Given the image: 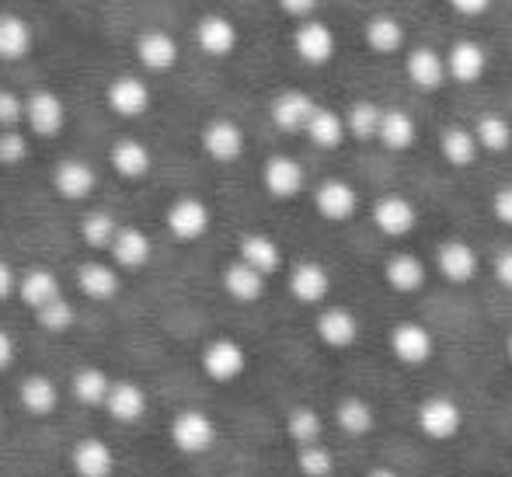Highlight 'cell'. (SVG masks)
Wrapping results in <instances>:
<instances>
[{"label": "cell", "instance_id": "obj_49", "mask_svg": "<svg viewBox=\"0 0 512 477\" xmlns=\"http://www.w3.org/2000/svg\"><path fill=\"white\" fill-rule=\"evenodd\" d=\"M276 4H279V11H283L286 18L307 21V18H314V11H317V4H321V0H276Z\"/></svg>", "mask_w": 512, "mask_h": 477}, {"label": "cell", "instance_id": "obj_19", "mask_svg": "<svg viewBox=\"0 0 512 477\" xmlns=\"http://www.w3.org/2000/svg\"><path fill=\"white\" fill-rule=\"evenodd\" d=\"M314 112H317V101L300 88L279 91L269 105V119L279 133H304L307 122L314 119Z\"/></svg>", "mask_w": 512, "mask_h": 477}, {"label": "cell", "instance_id": "obj_44", "mask_svg": "<svg viewBox=\"0 0 512 477\" xmlns=\"http://www.w3.org/2000/svg\"><path fill=\"white\" fill-rule=\"evenodd\" d=\"M297 471L304 477H335V453L324 443L300 446L297 450Z\"/></svg>", "mask_w": 512, "mask_h": 477}, {"label": "cell", "instance_id": "obj_29", "mask_svg": "<svg viewBox=\"0 0 512 477\" xmlns=\"http://www.w3.org/2000/svg\"><path fill=\"white\" fill-rule=\"evenodd\" d=\"M377 143L391 154H405L418 143V122L408 108H384V122H380Z\"/></svg>", "mask_w": 512, "mask_h": 477}, {"label": "cell", "instance_id": "obj_7", "mask_svg": "<svg viewBox=\"0 0 512 477\" xmlns=\"http://www.w3.org/2000/svg\"><path fill=\"white\" fill-rule=\"evenodd\" d=\"M199 366H203V373L213 383H234L248 370V352H244V345L237 342V338L223 335V338L206 342L203 356H199Z\"/></svg>", "mask_w": 512, "mask_h": 477}, {"label": "cell", "instance_id": "obj_53", "mask_svg": "<svg viewBox=\"0 0 512 477\" xmlns=\"http://www.w3.org/2000/svg\"><path fill=\"white\" fill-rule=\"evenodd\" d=\"M363 477H401V474L391 471V467H373V471H366Z\"/></svg>", "mask_w": 512, "mask_h": 477}, {"label": "cell", "instance_id": "obj_27", "mask_svg": "<svg viewBox=\"0 0 512 477\" xmlns=\"http://www.w3.org/2000/svg\"><path fill=\"white\" fill-rule=\"evenodd\" d=\"M439 154H443V161L450 164V168H457V171L474 168V164H478V154H481L474 129L471 126H457V122H453V126H446L443 133H439Z\"/></svg>", "mask_w": 512, "mask_h": 477}, {"label": "cell", "instance_id": "obj_50", "mask_svg": "<svg viewBox=\"0 0 512 477\" xmlns=\"http://www.w3.org/2000/svg\"><path fill=\"white\" fill-rule=\"evenodd\" d=\"M446 4H450L460 18H481V14L492 11L495 0H446Z\"/></svg>", "mask_w": 512, "mask_h": 477}, {"label": "cell", "instance_id": "obj_47", "mask_svg": "<svg viewBox=\"0 0 512 477\" xmlns=\"http://www.w3.org/2000/svg\"><path fill=\"white\" fill-rule=\"evenodd\" d=\"M492 216L502 227L512 230V185H502V189L492 195Z\"/></svg>", "mask_w": 512, "mask_h": 477}, {"label": "cell", "instance_id": "obj_25", "mask_svg": "<svg viewBox=\"0 0 512 477\" xmlns=\"http://www.w3.org/2000/svg\"><path fill=\"white\" fill-rule=\"evenodd\" d=\"M105 411L112 415V422L133 425L147 415V390L136 380H112V390L105 397Z\"/></svg>", "mask_w": 512, "mask_h": 477}, {"label": "cell", "instance_id": "obj_10", "mask_svg": "<svg viewBox=\"0 0 512 477\" xmlns=\"http://www.w3.org/2000/svg\"><path fill=\"white\" fill-rule=\"evenodd\" d=\"M25 126L28 133L42 136V140H53V136L63 133L67 126V105L56 91H32L25 98Z\"/></svg>", "mask_w": 512, "mask_h": 477}, {"label": "cell", "instance_id": "obj_54", "mask_svg": "<svg viewBox=\"0 0 512 477\" xmlns=\"http://www.w3.org/2000/svg\"><path fill=\"white\" fill-rule=\"evenodd\" d=\"M506 359H509V366H512V335L506 338Z\"/></svg>", "mask_w": 512, "mask_h": 477}, {"label": "cell", "instance_id": "obj_12", "mask_svg": "<svg viewBox=\"0 0 512 477\" xmlns=\"http://www.w3.org/2000/svg\"><path fill=\"white\" fill-rule=\"evenodd\" d=\"M359 189L345 178H324L314 189V209L328 223H349L359 213Z\"/></svg>", "mask_w": 512, "mask_h": 477}, {"label": "cell", "instance_id": "obj_31", "mask_svg": "<svg viewBox=\"0 0 512 477\" xmlns=\"http://www.w3.org/2000/svg\"><path fill=\"white\" fill-rule=\"evenodd\" d=\"M108 255H112V265H115V269L140 272L143 265L150 262V255H154V241H150V237L143 234L140 227H122Z\"/></svg>", "mask_w": 512, "mask_h": 477}, {"label": "cell", "instance_id": "obj_51", "mask_svg": "<svg viewBox=\"0 0 512 477\" xmlns=\"http://www.w3.org/2000/svg\"><path fill=\"white\" fill-rule=\"evenodd\" d=\"M14 356H18V349H14V335L7 328H0V373L11 370Z\"/></svg>", "mask_w": 512, "mask_h": 477}, {"label": "cell", "instance_id": "obj_11", "mask_svg": "<svg viewBox=\"0 0 512 477\" xmlns=\"http://www.w3.org/2000/svg\"><path fill=\"white\" fill-rule=\"evenodd\" d=\"M150 84L143 77H133V74H119L108 81L105 88V105L112 108L119 119H143L150 112Z\"/></svg>", "mask_w": 512, "mask_h": 477}, {"label": "cell", "instance_id": "obj_14", "mask_svg": "<svg viewBox=\"0 0 512 477\" xmlns=\"http://www.w3.org/2000/svg\"><path fill=\"white\" fill-rule=\"evenodd\" d=\"M244 129L237 126L234 119H227V115H216V119H209L203 126V150L209 161L216 164H234L241 161L244 154Z\"/></svg>", "mask_w": 512, "mask_h": 477}, {"label": "cell", "instance_id": "obj_23", "mask_svg": "<svg viewBox=\"0 0 512 477\" xmlns=\"http://www.w3.org/2000/svg\"><path fill=\"white\" fill-rule=\"evenodd\" d=\"M108 164H112L115 175L126 178V182H140V178H147L150 168H154V154H150L147 143L136 140V136H122V140H115L112 154H108Z\"/></svg>", "mask_w": 512, "mask_h": 477}, {"label": "cell", "instance_id": "obj_5", "mask_svg": "<svg viewBox=\"0 0 512 477\" xmlns=\"http://www.w3.org/2000/svg\"><path fill=\"white\" fill-rule=\"evenodd\" d=\"M293 53H297V60L307 63V67H324V63H331L338 53L335 28L317 18L300 21L297 32H293Z\"/></svg>", "mask_w": 512, "mask_h": 477}, {"label": "cell", "instance_id": "obj_42", "mask_svg": "<svg viewBox=\"0 0 512 477\" xmlns=\"http://www.w3.org/2000/svg\"><path fill=\"white\" fill-rule=\"evenodd\" d=\"M286 436H290L293 443H297V450H300V446L321 443V436H324V418L317 415L314 408L300 404V408H293L290 415H286Z\"/></svg>", "mask_w": 512, "mask_h": 477}, {"label": "cell", "instance_id": "obj_9", "mask_svg": "<svg viewBox=\"0 0 512 477\" xmlns=\"http://www.w3.org/2000/svg\"><path fill=\"white\" fill-rule=\"evenodd\" d=\"M436 272L450 286H471L474 279L481 276V258H478V251H474V244L460 241V237L443 241L436 251Z\"/></svg>", "mask_w": 512, "mask_h": 477}, {"label": "cell", "instance_id": "obj_15", "mask_svg": "<svg viewBox=\"0 0 512 477\" xmlns=\"http://www.w3.org/2000/svg\"><path fill=\"white\" fill-rule=\"evenodd\" d=\"M446 70H450L453 84H478L488 74V49L478 39H453V46L446 49Z\"/></svg>", "mask_w": 512, "mask_h": 477}, {"label": "cell", "instance_id": "obj_30", "mask_svg": "<svg viewBox=\"0 0 512 477\" xmlns=\"http://www.w3.org/2000/svg\"><path fill=\"white\" fill-rule=\"evenodd\" d=\"M265 286H269V279L251 265H244L241 258L223 265V293L234 303H258L265 296Z\"/></svg>", "mask_w": 512, "mask_h": 477}, {"label": "cell", "instance_id": "obj_38", "mask_svg": "<svg viewBox=\"0 0 512 477\" xmlns=\"http://www.w3.org/2000/svg\"><path fill=\"white\" fill-rule=\"evenodd\" d=\"M471 129L478 136L481 154H506L512 147V122L502 112H481Z\"/></svg>", "mask_w": 512, "mask_h": 477}, {"label": "cell", "instance_id": "obj_33", "mask_svg": "<svg viewBox=\"0 0 512 477\" xmlns=\"http://www.w3.org/2000/svg\"><path fill=\"white\" fill-rule=\"evenodd\" d=\"M18 296L21 303H25L28 310H39L46 307V303L60 300L63 296V286H60V276H56L53 269H42V265H35V269H28L25 276L18 279Z\"/></svg>", "mask_w": 512, "mask_h": 477}, {"label": "cell", "instance_id": "obj_32", "mask_svg": "<svg viewBox=\"0 0 512 477\" xmlns=\"http://www.w3.org/2000/svg\"><path fill=\"white\" fill-rule=\"evenodd\" d=\"M70 464H74V474L77 477H112L115 471V453L105 439H81L70 453Z\"/></svg>", "mask_w": 512, "mask_h": 477}, {"label": "cell", "instance_id": "obj_21", "mask_svg": "<svg viewBox=\"0 0 512 477\" xmlns=\"http://www.w3.org/2000/svg\"><path fill=\"white\" fill-rule=\"evenodd\" d=\"M237 42H241V32L237 25L227 18V14H203L196 25V46L203 49L213 60H227V56L237 53Z\"/></svg>", "mask_w": 512, "mask_h": 477}, {"label": "cell", "instance_id": "obj_18", "mask_svg": "<svg viewBox=\"0 0 512 477\" xmlns=\"http://www.w3.org/2000/svg\"><path fill=\"white\" fill-rule=\"evenodd\" d=\"M290 293L304 307H321L331 296V272L314 258H300L290 265Z\"/></svg>", "mask_w": 512, "mask_h": 477}, {"label": "cell", "instance_id": "obj_26", "mask_svg": "<svg viewBox=\"0 0 512 477\" xmlns=\"http://www.w3.org/2000/svg\"><path fill=\"white\" fill-rule=\"evenodd\" d=\"M237 258H241L244 265H251L255 272H262L265 279L283 269V248H279L269 234H258V230L241 234V241H237Z\"/></svg>", "mask_w": 512, "mask_h": 477}, {"label": "cell", "instance_id": "obj_17", "mask_svg": "<svg viewBox=\"0 0 512 477\" xmlns=\"http://www.w3.org/2000/svg\"><path fill=\"white\" fill-rule=\"evenodd\" d=\"M262 185H265V192H269L272 199L290 202V199H297V195L307 189V171H304V164L293 161V157L276 154V157H269V161H265Z\"/></svg>", "mask_w": 512, "mask_h": 477}, {"label": "cell", "instance_id": "obj_37", "mask_svg": "<svg viewBox=\"0 0 512 477\" xmlns=\"http://www.w3.org/2000/svg\"><path fill=\"white\" fill-rule=\"evenodd\" d=\"M304 136L314 143L317 150L342 147V140L349 136V129H345V115L335 112V108H328V105H317L314 119H310L307 129H304Z\"/></svg>", "mask_w": 512, "mask_h": 477}, {"label": "cell", "instance_id": "obj_28", "mask_svg": "<svg viewBox=\"0 0 512 477\" xmlns=\"http://www.w3.org/2000/svg\"><path fill=\"white\" fill-rule=\"evenodd\" d=\"M425 262L415 255V251H391L384 262V283L394 289V293H418L425 286Z\"/></svg>", "mask_w": 512, "mask_h": 477}, {"label": "cell", "instance_id": "obj_2", "mask_svg": "<svg viewBox=\"0 0 512 477\" xmlns=\"http://www.w3.org/2000/svg\"><path fill=\"white\" fill-rule=\"evenodd\" d=\"M216 422L199 408H185L171 418V443H175L178 453L185 457H203L216 446Z\"/></svg>", "mask_w": 512, "mask_h": 477}, {"label": "cell", "instance_id": "obj_8", "mask_svg": "<svg viewBox=\"0 0 512 477\" xmlns=\"http://www.w3.org/2000/svg\"><path fill=\"white\" fill-rule=\"evenodd\" d=\"M164 223H168V234L175 237V241H199V237L209 234V223H213V213H209V206L199 195H182V199H175L168 206V213H164Z\"/></svg>", "mask_w": 512, "mask_h": 477}, {"label": "cell", "instance_id": "obj_1", "mask_svg": "<svg viewBox=\"0 0 512 477\" xmlns=\"http://www.w3.org/2000/svg\"><path fill=\"white\" fill-rule=\"evenodd\" d=\"M415 425L432 443H450V439H457L460 429H464V408H460L450 394H432L418 404Z\"/></svg>", "mask_w": 512, "mask_h": 477}, {"label": "cell", "instance_id": "obj_48", "mask_svg": "<svg viewBox=\"0 0 512 477\" xmlns=\"http://www.w3.org/2000/svg\"><path fill=\"white\" fill-rule=\"evenodd\" d=\"M492 276H495V283H499L502 289H509V293H512V248H502L499 255H495Z\"/></svg>", "mask_w": 512, "mask_h": 477}, {"label": "cell", "instance_id": "obj_22", "mask_svg": "<svg viewBox=\"0 0 512 477\" xmlns=\"http://www.w3.org/2000/svg\"><path fill=\"white\" fill-rule=\"evenodd\" d=\"M363 39H366V46H370V53H377V56H398V53H405V46H408L405 25L387 11L366 18Z\"/></svg>", "mask_w": 512, "mask_h": 477}, {"label": "cell", "instance_id": "obj_45", "mask_svg": "<svg viewBox=\"0 0 512 477\" xmlns=\"http://www.w3.org/2000/svg\"><path fill=\"white\" fill-rule=\"evenodd\" d=\"M28 157V140L21 129H0V164L14 168Z\"/></svg>", "mask_w": 512, "mask_h": 477}, {"label": "cell", "instance_id": "obj_39", "mask_svg": "<svg viewBox=\"0 0 512 477\" xmlns=\"http://www.w3.org/2000/svg\"><path fill=\"white\" fill-rule=\"evenodd\" d=\"M112 390V377L102 366H81V370L70 377V394L74 401L88 404V408H105V397Z\"/></svg>", "mask_w": 512, "mask_h": 477}, {"label": "cell", "instance_id": "obj_46", "mask_svg": "<svg viewBox=\"0 0 512 477\" xmlns=\"http://www.w3.org/2000/svg\"><path fill=\"white\" fill-rule=\"evenodd\" d=\"M25 119V98L11 88H0V129H18Z\"/></svg>", "mask_w": 512, "mask_h": 477}, {"label": "cell", "instance_id": "obj_55", "mask_svg": "<svg viewBox=\"0 0 512 477\" xmlns=\"http://www.w3.org/2000/svg\"><path fill=\"white\" fill-rule=\"evenodd\" d=\"M0 425H4V411H0Z\"/></svg>", "mask_w": 512, "mask_h": 477}, {"label": "cell", "instance_id": "obj_3", "mask_svg": "<svg viewBox=\"0 0 512 477\" xmlns=\"http://www.w3.org/2000/svg\"><path fill=\"white\" fill-rule=\"evenodd\" d=\"M387 345H391V356L398 359L408 370H418V366L432 363L436 356V338L425 324L418 321H398L387 335Z\"/></svg>", "mask_w": 512, "mask_h": 477}, {"label": "cell", "instance_id": "obj_4", "mask_svg": "<svg viewBox=\"0 0 512 477\" xmlns=\"http://www.w3.org/2000/svg\"><path fill=\"white\" fill-rule=\"evenodd\" d=\"M370 220L384 237H391V241H405V237L415 234V227H418V209H415V202H411L408 195L387 192V195H380V199L373 202Z\"/></svg>", "mask_w": 512, "mask_h": 477}, {"label": "cell", "instance_id": "obj_6", "mask_svg": "<svg viewBox=\"0 0 512 477\" xmlns=\"http://www.w3.org/2000/svg\"><path fill=\"white\" fill-rule=\"evenodd\" d=\"M405 77L411 88L422 95H436L450 84V70H446V53L432 46H415L405 53Z\"/></svg>", "mask_w": 512, "mask_h": 477}, {"label": "cell", "instance_id": "obj_35", "mask_svg": "<svg viewBox=\"0 0 512 477\" xmlns=\"http://www.w3.org/2000/svg\"><path fill=\"white\" fill-rule=\"evenodd\" d=\"M335 425L352 439L370 436V432L377 429V411H373V404L366 401V397L345 394L342 401L335 404Z\"/></svg>", "mask_w": 512, "mask_h": 477}, {"label": "cell", "instance_id": "obj_16", "mask_svg": "<svg viewBox=\"0 0 512 477\" xmlns=\"http://www.w3.org/2000/svg\"><path fill=\"white\" fill-rule=\"evenodd\" d=\"M53 189L67 202H84L98 189V171L84 157H63L53 171Z\"/></svg>", "mask_w": 512, "mask_h": 477}, {"label": "cell", "instance_id": "obj_34", "mask_svg": "<svg viewBox=\"0 0 512 477\" xmlns=\"http://www.w3.org/2000/svg\"><path fill=\"white\" fill-rule=\"evenodd\" d=\"M18 404L28 411V415L46 418V415H53L56 404H60V387H56L46 373H28L18 387Z\"/></svg>", "mask_w": 512, "mask_h": 477}, {"label": "cell", "instance_id": "obj_20", "mask_svg": "<svg viewBox=\"0 0 512 477\" xmlns=\"http://www.w3.org/2000/svg\"><path fill=\"white\" fill-rule=\"evenodd\" d=\"M133 49H136V60H140V67L150 70V74H168V70H175L178 56H182L175 35L164 32V28H147V32L136 39Z\"/></svg>", "mask_w": 512, "mask_h": 477}, {"label": "cell", "instance_id": "obj_40", "mask_svg": "<svg viewBox=\"0 0 512 477\" xmlns=\"http://www.w3.org/2000/svg\"><path fill=\"white\" fill-rule=\"evenodd\" d=\"M380 122H384V108L377 105V101H352L349 108H345V129H349L352 140L366 143V140H377L380 133Z\"/></svg>", "mask_w": 512, "mask_h": 477}, {"label": "cell", "instance_id": "obj_43", "mask_svg": "<svg viewBox=\"0 0 512 477\" xmlns=\"http://www.w3.org/2000/svg\"><path fill=\"white\" fill-rule=\"evenodd\" d=\"M35 321H39V328H42V331H53V335H63V331L74 328L77 310H74V303H70L67 296H60V300H53V303H46V307L35 310Z\"/></svg>", "mask_w": 512, "mask_h": 477}, {"label": "cell", "instance_id": "obj_24", "mask_svg": "<svg viewBox=\"0 0 512 477\" xmlns=\"http://www.w3.org/2000/svg\"><path fill=\"white\" fill-rule=\"evenodd\" d=\"M77 289H81L88 300L108 303V300H115V296H119L122 276H119V269H115L112 262H98V258H91V262L77 265Z\"/></svg>", "mask_w": 512, "mask_h": 477}, {"label": "cell", "instance_id": "obj_52", "mask_svg": "<svg viewBox=\"0 0 512 477\" xmlns=\"http://www.w3.org/2000/svg\"><path fill=\"white\" fill-rule=\"evenodd\" d=\"M18 279H21L18 272H14L4 258H0V300H7V296L18 293Z\"/></svg>", "mask_w": 512, "mask_h": 477}, {"label": "cell", "instance_id": "obj_41", "mask_svg": "<svg viewBox=\"0 0 512 477\" xmlns=\"http://www.w3.org/2000/svg\"><path fill=\"white\" fill-rule=\"evenodd\" d=\"M119 230H122V223L115 220L108 209H95V213H88L81 220V237H84V244L88 248H95V251H112V244H115V237H119Z\"/></svg>", "mask_w": 512, "mask_h": 477}, {"label": "cell", "instance_id": "obj_13", "mask_svg": "<svg viewBox=\"0 0 512 477\" xmlns=\"http://www.w3.org/2000/svg\"><path fill=\"white\" fill-rule=\"evenodd\" d=\"M314 331H317V338H321V345H328V349H335V352H345L359 342V317L352 314L349 307H342V303H328V307H321V314H317Z\"/></svg>", "mask_w": 512, "mask_h": 477}, {"label": "cell", "instance_id": "obj_36", "mask_svg": "<svg viewBox=\"0 0 512 477\" xmlns=\"http://www.w3.org/2000/svg\"><path fill=\"white\" fill-rule=\"evenodd\" d=\"M32 42H35V32L21 14L0 11V60L4 63L25 60V56L32 53Z\"/></svg>", "mask_w": 512, "mask_h": 477}]
</instances>
